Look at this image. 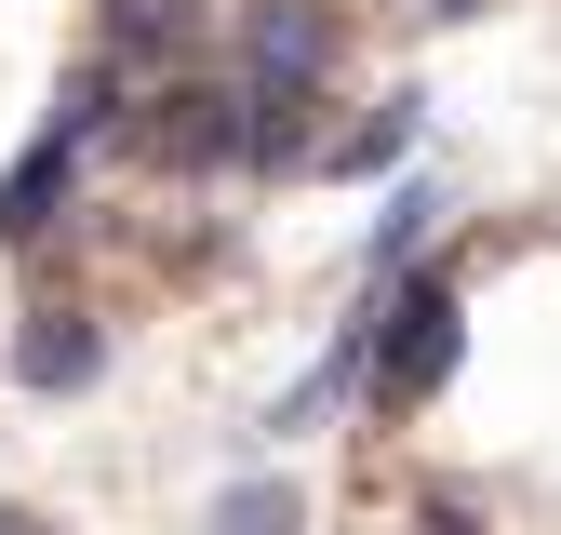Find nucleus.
<instances>
[{
  "label": "nucleus",
  "mask_w": 561,
  "mask_h": 535,
  "mask_svg": "<svg viewBox=\"0 0 561 535\" xmlns=\"http://www.w3.org/2000/svg\"><path fill=\"white\" fill-rule=\"evenodd\" d=\"M401 148H414V94H388V107H375L362 134H334L321 161H334V174H375V161H401Z\"/></svg>",
  "instance_id": "0eeeda50"
},
{
  "label": "nucleus",
  "mask_w": 561,
  "mask_h": 535,
  "mask_svg": "<svg viewBox=\"0 0 561 535\" xmlns=\"http://www.w3.org/2000/svg\"><path fill=\"white\" fill-rule=\"evenodd\" d=\"M54 201H67V134H41V148L0 174V241H41V228H54Z\"/></svg>",
  "instance_id": "39448f33"
},
{
  "label": "nucleus",
  "mask_w": 561,
  "mask_h": 535,
  "mask_svg": "<svg viewBox=\"0 0 561 535\" xmlns=\"http://www.w3.org/2000/svg\"><path fill=\"white\" fill-rule=\"evenodd\" d=\"M455 349H468L455 282H442V268H414V282L375 308V388H388V401H428V388L455 375Z\"/></svg>",
  "instance_id": "f257e3e1"
},
{
  "label": "nucleus",
  "mask_w": 561,
  "mask_h": 535,
  "mask_svg": "<svg viewBox=\"0 0 561 535\" xmlns=\"http://www.w3.org/2000/svg\"><path fill=\"white\" fill-rule=\"evenodd\" d=\"M241 81H334V0H241Z\"/></svg>",
  "instance_id": "7ed1b4c3"
},
{
  "label": "nucleus",
  "mask_w": 561,
  "mask_h": 535,
  "mask_svg": "<svg viewBox=\"0 0 561 535\" xmlns=\"http://www.w3.org/2000/svg\"><path fill=\"white\" fill-rule=\"evenodd\" d=\"M0 535H41V522H27V509H0Z\"/></svg>",
  "instance_id": "f8f14e48"
},
{
  "label": "nucleus",
  "mask_w": 561,
  "mask_h": 535,
  "mask_svg": "<svg viewBox=\"0 0 561 535\" xmlns=\"http://www.w3.org/2000/svg\"><path fill=\"white\" fill-rule=\"evenodd\" d=\"M215 535H295V482H228L215 496Z\"/></svg>",
  "instance_id": "6e6552de"
},
{
  "label": "nucleus",
  "mask_w": 561,
  "mask_h": 535,
  "mask_svg": "<svg viewBox=\"0 0 561 535\" xmlns=\"http://www.w3.org/2000/svg\"><path fill=\"white\" fill-rule=\"evenodd\" d=\"M121 121V94H107V67H81V81H67V107H54V134L67 148H81V134H107Z\"/></svg>",
  "instance_id": "9d476101"
},
{
  "label": "nucleus",
  "mask_w": 561,
  "mask_h": 535,
  "mask_svg": "<svg viewBox=\"0 0 561 535\" xmlns=\"http://www.w3.org/2000/svg\"><path fill=\"white\" fill-rule=\"evenodd\" d=\"M428 535H481V509L468 496H428Z\"/></svg>",
  "instance_id": "9b49d317"
},
{
  "label": "nucleus",
  "mask_w": 561,
  "mask_h": 535,
  "mask_svg": "<svg viewBox=\"0 0 561 535\" xmlns=\"http://www.w3.org/2000/svg\"><path fill=\"white\" fill-rule=\"evenodd\" d=\"M134 148H148L161 174H215V161H241V81H161L148 107H134Z\"/></svg>",
  "instance_id": "f03ea898"
},
{
  "label": "nucleus",
  "mask_w": 561,
  "mask_h": 535,
  "mask_svg": "<svg viewBox=\"0 0 561 535\" xmlns=\"http://www.w3.org/2000/svg\"><path fill=\"white\" fill-rule=\"evenodd\" d=\"M94 375H107L94 308H41V321L14 334V388H54V401H67V388H94Z\"/></svg>",
  "instance_id": "20e7f679"
},
{
  "label": "nucleus",
  "mask_w": 561,
  "mask_h": 535,
  "mask_svg": "<svg viewBox=\"0 0 561 535\" xmlns=\"http://www.w3.org/2000/svg\"><path fill=\"white\" fill-rule=\"evenodd\" d=\"M428 215H442V187H401V201H388V228H375V282H388L414 241H428Z\"/></svg>",
  "instance_id": "1a4fd4ad"
},
{
  "label": "nucleus",
  "mask_w": 561,
  "mask_h": 535,
  "mask_svg": "<svg viewBox=\"0 0 561 535\" xmlns=\"http://www.w3.org/2000/svg\"><path fill=\"white\" fill-rule=\"evenodd\" d=\"M187 41H201L187 0H107V54H121V67H174Z\"/></svg>",
  "instance_id": "423d86ee"
}]
</instances>
